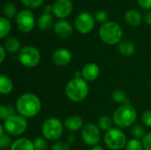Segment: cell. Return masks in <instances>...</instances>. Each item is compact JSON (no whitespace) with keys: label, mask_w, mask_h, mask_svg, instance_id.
Wrapping results in <instances>:
<instances>
[{"label":"cell","mask_w":151,"mask_h":150,"mask_svg":"<svg viewBox=\"0 0 151 150\" xmlns=\"http://www.w3.org/2000/svg\"><path fill=\"white\" fill-rule=\"evenodd\" d=\"M113 124H114L113 119L106 115H103L97 119L98 127L100 128L101 131H104L105 133L110 131L111 128H113Z\"/></svg>","instance_id":"603a6c76"},{"label":"cell","mask_w":151,"mask_h":150,"mask_svg":"<svg viewBox=\"0 0 151 150\" xmlns=\"http://www.w3.org/2000/svg\"><path fill=\"white\" fill-rule=\"evenodd\" d=\"M35 16L30 10L25 9L18 12L16 16V25L22 33L27 34L31 32L35 27Z\"/></svg>","instance_id":"30bf717a"},{"label":"cell","mask_w":151,"mask_h":150,"mask_svg":"<svg viewBox=\"0 0 151 150\" xmlns=\"http://www.w3.org/2000/svg\"><path fill=\"white\" fill-rule=\"evenodd\" d=\"M73 56L71 51L65 48L57 49L52 55V61L58 66H65L72 61Z\"/></svg>","instance_id":"4fadbf2b"},{"label":"cell","mask_w":151,"mask_h":150,"mask_svg":"<svg viewBox=\"0 0 151 150\" xmlns=\"http://www.w3.org/2000/svg\"><path fill=\"white\" fill-rule=\"evenodd\" d=\"M81 137L86 145L90 147L96 146L101 140V130L97 125L88 123L83 126L81 133Z\"/></svg>","instance_id":"9c48e42d"},{"label":"cell","mask_w":151,"mask_h":150,"mask_svg":"<svg viewBox=\"0 0 151 150\" xmlns=\"http://www.w3.org/2000/svg\"><path fill=\"white\" fill-rule=\"evenodd\" d=\"M142 141L143 145V150H151V132L146 133Z\"/></svg>","instance_id":"d590c367"},{"label":"cell","mask_w":151,"mask_h":150,"mask_svg":"<svg viewBox=\"0 0 151 150\" xmlns=\"http://www.w3.org/2000/svg\"><path fill=\"white\" fill-rule=\"evenodd\" d=\"M10 150H35V146L33 143V141L25 138V137H20L15 140Z\"/></svg>","instance_id":"ac0fdd59"},{"label":"cell","mask_w":151,"mask_h":150,"mask_svg":"<svg viewBox=\"0 0 151 150\" xmlns=\"http://www.w3.org/2000/svg\"><path fill=\"white\" fill-rule=\"evenodd\" d=\"M53 18L51 14L43 13L39 16L37 19V26L42 30H48L52 26Z\"/></svg>","instance_id":"7402d4cb"},{"label":"cell","mask_w":151,"mask_h":150,"mask_svg":"<svg viewBox=\"0 0 151 150\" xmlns=\"http://www.w3.org/2000/svg\"><path fill=\"white\" fill-rule=\"evenodd\" d=\"M104 141L109 149L121 150L125 149L127 143V139L122 129L113 127L110 131L105 133Z\"/></svg>","instance_id":"52a82bcc"},{"label":"cell","mask_w":151,"mask_h":150,"mask_svg":"<svg viewBox=\"0 0 151 150\" xmlns=\"http://www.w3.org/2000/svg\"><path fill=\"white\" fill-rule=\"evenodd\" d=\"M118 50L124 57H131L135 52V46L130 41H121L118 44Z\"/></svg>","instance_id":"44dd1931"},{"label":"cell","mask_w":151,"mask_h":150,"mask_svg":"<svg viewBox=\"0 0 151 150\" xmlns=\"http://www.w3.org/2000/svg\"><path fill=\"white\" fill-rule=\"evenodd\" d=\"M142 123L144 126L151 128V110L145 111L142 115Z\"/></svg>","instance_id":"e575fe53"},{"label":"cell","mask_w":151,"mask_h":150,"mask_svg":"<svg viewBox=\"0 0 151 150\" xmlns=\"http://www.w3.org/2000/svg\"><path fill=\"white\" fill-rule=\"evenodd\" d=\"M95 19L99 23H105L108 19V13L104 10H99L95 13Z\"/></svg>","instance_id":"d6a6232c"},{"label":"cell","mask_w":151,"mask_h":150,"mask_svg":"<svg viewBox=\"0 0 151 150\" xmlns=\"http://www.w3.org/2000/svg\"><path fill=\"white\" fill-rule=\"evenodd\" d=\"M64 126L65 128L72 133L74 132H78V131H81L83 126H84V122L83 119L78 116V115H72L67 117L65 121H64Z\"/></svg>","instance_id":"2e32d148"},{"label":"cell","mask_w":151,"mask_h":150,"mask_svg":"<svg viewBox=\"0 0 151 150\" xmlns=\"http://www.w3.org/2000/svg\"><path fill=\"white\" fill-rule=\"evenodd\" d=\"M131 133L134 136V138L138 140H142L146 135V131L144 127L142 126L141 125H134L131 128Z\"/></svg>","instance_id":"f1b7e54d"},{"label":"cell","mask_w":151,"mask_h":150,"mask_svg":"<svg viewBox=\"0 0 151 150\" xmlns=\"http://www.w3.org/2000/svg\"><path fill=\"white\" fill-rule=\"evenodd\" d=\"M3 46L4 47L6 51L11 53V54L19 53V51L22 49L21 45H20V42L19 41L18 38H16L14 36L6 37L4 42V45Z\"/></svg>","instance_id":"e0dca14e"},{"label":"cell","mask_w":151,"mask_h":150,"mask_svg":"<svg viewBox=\"0 0 151 150\" xmlns=\"http://www.w3.org/2000/svg\"><path fill=\"white\" fill-rule=\"evenodd\" d=\"M74 26L79 33L87 34L90 33L94 28L95 18L89 12H81L76 17L74 20Z\"/></svg>","instance_id":"8fae6325"},{"label":"cell","mask_w":151,"mask_h":150,"mask_svg":"<svg viewBox=\"0 0 151 150\" xmlns=\"http://www.w3.org/2000/svg\"><path fill=\"white\" fill-rule=\"evenodd\" d=\"M14 86L11 78L7 75L2 74L0 76V94L2 95H10L13 91Z\"/></svg>","instance_id":"ffe728a7"},{"label":"cell","mask_w":151,"mask_h":150,"mask_svg":"<svg viewBox=\"0 0 151 150\" xmlns=\"http://www.w3.org/2000/svg\"><path fill=\"white\" fill-rule=\"evenodd\" d=\"M53 5V13L58 19L67 18L73 11V2L71 0H56Z\"/></svg>","instance_id":"7c38bea8"},{"label":"cell","mask_w":151,"mask_h":150,"mask_svg":"<svg viewBox=\"0 0 151 150\" xmlns=\"http://www.w3.org/2000/svg\"><path fill=\"white\" fill-rule=\"evenodd\" d=\"M35 150H47L48 149V141L44 138H35L33 141Z\"/></svg>","instance_id":"f546056e"},{"label":"cell","mask_w":151,"mask_h":150,"mask_svg":"<svg viewBox=\"0 0 151 150\" xmlns=\"http://www.w3.org/2000/svg\"><path fill=\"white\" fill-rule=\"evenodd\" d=\"M12 141L11 138V135H9L8 133H5L4 135L0 137V147L2 149H10L12 144Z\"/></svg>","instance_id":"4dcf8cb0"},{"label":"cell","mask_w":151,"mask_h":150,"mask_svg":"<svg viewBox=\"0 0 151 150\" xmlns=\"http://www.w3.org/2000/svg\"><path fill=\"white\" fill-rule=\"evenodd\" d=\"M50 12H53V5L47 4L44 6V13L50 14Z\"/></svg>","instance_id":"ab89813d"},{"label":"cell","mask_w":151,"mask_h":150,"mask_svg":"<svg viewBox=\"0 0 151 150\" xmlns=\"http://www.w3.org/2000/svg\"><path fill=\"white\" fill-rule=\"evenodd\" d=\"M4 14L5 16V18L7 19H12L15 16H17L18 12H17V8L15 6L14 4L12 3H6L4 6Z\"/></svg>","instance_id":"4316f807"},{"label":"cell","mask_w":151,"mask_h":150,"mask_svg":"<svg viewBox=\"0 0 151 150\" xmlns=\"http://www.w3.org/2000/svg\"><path fill=\"white\" fill-rule=\"evenodd\" d=\"M139 6L144 10L151 9V0H137Z\"/></svg>","instance_id":"8d00e7d4"},{"label":"cell","mask_w":151,"mask_h":150,"mask_svg":"<svg viewBox=\"0 0 151 150\" xmlns=\"http://www.w3.org/2000/svg\"><path fill=\"white\" fill-rule=\"evenodd\" d=\"M54 32L60 38H68L73 34V27L68 21L59 19L54 24Z\"/></svg>","instance_id":"9a60e30c"},{"label":"cell","mask_w":151,"mask_h":150,"mask_svg":"<svg viewBox=\"0 0 151 150\" xmlns=\"http://www.w3.org/2000/svg\"><path fill=\"white\" fill-rule=\"evenodd\" d=\"M125 150H143V145L142 140L133 138L129 140L125 147Z\"/></svg>","instance_id":"83f0119b"},{"label":"cell","mask_w":151,"mask_h":150,"mask_svg":"<svg viewBox=\"0 0 151 150\" xmlns=\"http://www.w3.org/2000/svg\"><path fill=\"white\" fill-rule=\"evenodd\" d=\"M125 20L131 27H138L142 21V17L139 11L135 9H132L126 12Z\"/></svg>","instance_id":"d6986e66"},{"label":"cell","mask_w":151,"mask_h":150,"mask_svg":"<svg viewBox=\"0 0 151 150\" xmlns=\"http://www.w3.org/2000/svg\"><path fill=\"white\" fill-rule=\"evenodd\" d=\"M44 0H21L22 4L30 8V9H35V8H38L40 7Z\"/></svg>","instance_id":"836d02e7"},{"label":"cell","mask_w":151,"mask_h":150,"mask_svg":"<svg viewBox=\"0 0 151 150\" xmlns=\"http://www.w3.org/2000/svg\"><path fill=\"white\" fill-rule=\"evenodd\" d=\"M11 29H12V25H11L9 19L5 17H1L0 18V38L1 39L6 38Z\"/></svg>","instance_id":"d4e9b609"},{"label":"cell","mask_w":151,"mask_h":150,"mask_svg":"<svg viewBox=\"0 0 151 150\" xmlns=\"http://www.w3.org/2000/svg\"><path fill=\"white\" fill-rule=\"evenodd\" d=\"M3 126L5 133L13 137H19L26 133L28 127V123L26 118L15 114L4 121Z\"/></svg>","instance_id":"8992f818"},{"label":"cell","mask_w":151,"mask_h":150,"mask_svg":"<svg viewBox=\"0 0 151 150\" xmlns=\"http://www.w3.org/2000/svg\"><path fill=\"white\" fill-rule=\"evenodd\" d=\"M16 108L12 105H1L0 106V118L4 121L8 118L15 115Z\"/></svg>","instance_id":"484cf974"},{"label":"cell","mask_w":151,"mask_h":150,"mask_svg":"<svg viewBox=\"0 0 151 150\" xmlns=\"http://www.w3.org/2000/svg\"><path fill=\"white\" fill-rule=\"evenodd\" d=\"M19 61L26 68H35L41 61V53L34 46H25L19 53Z\"/></svg>","instance_id":"ba28073f"},{"label":"cell","mask_w":151,"mask_h":150,"mask_svg":"<svg viewBox=\"0 0 151 150\" xmlns=\"http://www.w3.org/2000/svg\"><path fill=\"white\" fill-rule=\"evenodd\" d=\"M111 98L115 103H119L120 105L126 104V103H130L126 92L122 89H115L114 91H112Z\"/></svg>","instance_id":"cb8c5ba5"},{"label":"cell","mask_w":151,"mask_h":150,"mask_svg":"<svg viewBox=\"0 0 151 150\" xmlns=\"http://www.w3.org/2000/svg\"><path fill=\"white\" fill-rule=\"evenodd\" d=\"M123 31L121 27L114 21H107L99 28V37L108 45L119 44L121 42Z\"/></svg>","instance_id":"277c9868"},{"label":"cell","mask_w":151,"mask_h":150,"mask_svg":"<svg viewBox=\"0 0 151 150\" xmlns=\"http://www.w3.org/2000/svg\"><path fill=\"white\" fill-rule=\"evenodd\" d=\"M6 50L4 49V47L3 45L0 46V63L3 64L4 59H5V57H6Z\"/></svg>","instance_id":"74e56055"},{"label":"cell","mask_w":151,"mask_h":150,"mask_svg":"<svg viewBox=\"0 0 151 150\" xmlns=\"http://www.w3.org/2000/svg\"><path fill=\"white\" fill-rule=\"evenodd\" d=\"M144 20L145 22L151 27V11H148L146 12L145 16H144Z\"/></svg>","instance_id":"f35d334b"},{"label":"cell","mask_w":151,"mask_h":150,"mask_svg":"<svg viewBox=\"0 0 151 150\" xmlns=\"http://www.w3.org/2000/svg\"><path fill=\"white\" fill-rule=\"evenodd\" d=\"M74 140H75V136H74V134H71V135H69V137H68L67 142H68L69 144H71V143H73V142L74 141Z\"/></svg>","instance_id":"60d3db41"},{"label":"cell","mask_w":151,"mask_h":150,"mask_svg":"<svg viewBox=\"0 0 151 150\" xmlns=\"http://www.w3.org/2000/svg\"><path fill=\"white\" fill-rule=\"evenodd\" d=\"M74 78H82L81 71H76L74 73Z\"/></svg>","instance_id":"b9f144b4"},{"label":"cell","mask_w":151,"mask_h":150,"mask_svg":"<svg viewBox=\"0 0 151 150\" xmlns=\"http://www.w3.org/2000/svg\"><path fill=\"white\" fill-rule=\"evenodd\" d=\"M137 111L131 103L122 104L118 107L112 116L114 125L120 129H126L134 126L137 119Z\"/></svg>","instance_id":"7a4b0ae2"},{"label":"cell","mask_w":151,"mask_h":150,"mask_svg":"<svg viewBox=\"0 0 151 150\" xmlns=\"http://www.w3.org/2000/svg\"><path fill=\"white\" fill-rule=\"evenodd\" d=\"M89 92L88 81L83 78H73L65 85V93L66 97L73 103H81L84 101Z\"/></svg>","instance_id":"3957f363"},{"label":"cell","mask_w":151,"mask_h":150,"mask_svg":"<svg viewBox=\"0 0 151 150\" xmlns=\"http://www.w3.org/2000/svg\"><path fill=\"white\" fill-rule=\"evenodd\" d=\"M64 123L58 118H49L45 119L42 126V133L48 141H58L64 133Z\"/></svg>","instance_id":"5b68a950"},{"label":"cell","mask_w":151,"mask_h":150,"mask_svg":"<svg viewBox=\"0 0 151 150\" xmlns=\"http://www.w3.org/2000/svg\"><path fill=\"white\" fill-rule=\"evenodd\" d=\"M90 150H104V149L102 146H100V145H96V146L92 147Z\"/></svg>","instance_id":"7bdbcfd3"},{"label":"cell","mask_w":151,"mask_h":150,"mask_svg":"<svg viewBox=\"0 0 151 150\" xmlns=\"http://www.w3.org/2000/svg\"><path fill=\"white\" fill-rule=\"evenodd\" d=\"M15 108L19 115L31 118L37 116L42 111V102L35 94L24 93L17 98Z\"/></svg>","instance_id":"6da1fadb"},{"label":"cell","mask_w":151,"mask_h":150,"mask_svg":"<svg viewBox=\"0 0 151 150\" xmlns=\"http://www.w3.org/2000/svg\"><path fill=\"white\" fill-rule=\"evenodd\" d=\"M51 150H71L70 144L67 141H58L51 146Z\"/></svg>","instance_id":"1f68e13d"},{"label":"cell","mask_w":151,"mask_h":150,"mask_svg":"<svg viewBox=\"0 0 151 150\" xmlns=\"http://www.w3.org/2000/svg\"><path fill=\"white\" fill-rule=\"evenodd\" d=\"M82 78L88 81H95L100 75V68L96 63H88L81 69Z\"/></svg>","instance_id":"5bb4252c"}]
</instances>
